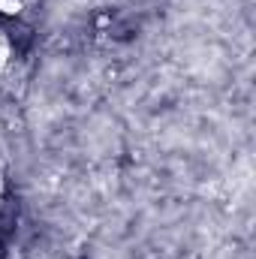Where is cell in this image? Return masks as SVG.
<instances>
[{
	"mask_svg": "<svg viewBox=\"0 0 256 259\" xmlns=\"http://www.w3.org/2000/svg\"><path fill=\"white\" fill-rule=\"evenodd\" d=\"M9 58H12V46H9V39H6V33L0 30V72L9 66Z\"/></svg>",
	"mask_w": 256,
	"mask_h": 259,
	"instance_id": "6da1fadb",
	"label": "cell"
},
{
	"mask_svg": "<svg viewBox=\"0 0 256 259\" xmlns=\"http://www.w3.org/2000/svg\"><path fill=\"white\" fill-rule=\"evenodd\" d=\"M0 12L3 15H18L21 12V3L18 0H0Z\"/></svg>",
	"mask_w": 256,
	"mask_h": 259,
	"instance_id": "7a4b0ae2",
	"label": "cell"
}]
</instances>
